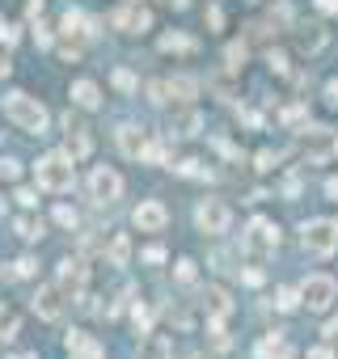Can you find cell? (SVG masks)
Segmentation results:
<instances>
[{"instance_id": "1", "label": "cell", "mask_w": 338, "mask_h": 359, "mask_svg": "<svg viewBox=\"0 0 338 359\" xmlns=\"http://www.w3.org/2000/svg\"><path fill=\"white\" fill-rule=\"evenodd\" d=\"M5 118L9 123H17L21 131H30V135H42L47 131V106L38 102V98H30V93H9L5 98Z\"/></svg>"}, {"instance_id": "2", "label": "cell", "mask_w": 338, "mask_h": 359, "mask_svg": "<svg viewBox=\"0 0 338 359\" xmlns=\"http://www.w3.org/2000/svg\"><path fill=\"white\" fill-rule=\"evenodd\" d=\"M77 157L72 152H47L38 165H34V174H38V186L42 190H72V182H77V165H72Z\"/></svg>"}, {"instance_id": "3", "label": "cell", "mask_w": 338, "mask_h": 359, "mask_svg": "<svg viewBox=\"0 0 338 359\" xmlns=\"http://www.w3.org/2000/svg\"><path fill=\"white\" fill-rule=\"evenodd\" d=\"M241 245H246V254H254V258H271L279 250V228L267 220V215H254L246 237H241Z\"/></svg>"}, {"instance_id": "4", "label": "cell", "mask_w": 338, "mask_h": 359, "mask_svg": "<svg viewBox=\"0 0 338 359\" xmlns=\"http://www.w3.org/2000/svg\"><path fill=\"white\" fill-rule=\"evenodd\" d=\"M300 241H304V250L309 254H334L338 250V224L334 220H309L304 228H300Z\"/></svg>"}, {"instance_id": "5", "label": "cell", "mask_w": 338, "mask_h": 359, "mask_svg": "<svg viewBox=\"0 0 338 359\" xmlns=\"http://www.w3.org/2000/svg\"><path fill=\"white\" fill-rule=\"evenodd\" d=\"M334 296H338V283L330 275H309L304 287H300V300L309 304V313H326L334 304Z\"/></svg>"}, {"instance_id": "6", "label": "cell", "mask_w": 338, "mask_h": 359, "mask_svg": "<svg viewBox=\"0 0 338 359\" xmlns=\"http://www.w3.org/2000/svg\"><path fill=\"white\" fill-rule=\"evenodd\" d=\"M195 224H199L207 237H220V232H229V224H233V211H229L224 199H203L199 211H195Z\"/></svg>"}, {"instance_id": "7", "label": "cell", "mask_w": 338, "mask_h": 359, "mask_svg": "<svg viewBox=\"0 0 338 359\" xmlns=\"http://www.w3.org/2000/svg\"><path fill=\"white\" fill-rule=\"evenodd\" d=\"M89 195L98 203H114L118 195H123V178H118L110 165H98V170L89 174Z\"/></svg>"}, {"instance_id": "8", "label": "cell", "mask_w": 338, "mask_h": 359, "mask_svg": "<svg viewBox=\"0 0 338 359\" xmlns=\"http://www.w3.org/2000/svg\"><path fill=\"white\" fill-rule=\"evenodd\" d=\"M131 220H135L140 232H161V228L169 224V211H165V203H157V199H144V203L131 211Z\"/></svg>"}, {"instance_id": "9", "label": "cell", "mask_w": 338, "mask_h": 359, "mask_svg": "<svg viewBox=\"0 0 338 359\" xmlns=\"http://www.w3.org/2000/svg\"><path fill=\"white\" fill-rule=\"evenodd\" d=\"M34 313L42 321H60L64 317V287L51 283V287H38V296H34Z\"/></svg>"}, {"instance_id": "10", "label": "cell", "mask_w": 338, "mask_h": 359, "mask_svg": "<svg viewBox=\"0 0 338 359\" xmlns=\"http://www.w3.org/2000/svg\"><path fill=\"white\" fill-rule=\"evenodd\" d=\"M55 275H60V287H64V292H72V296H81L85 283H89V267H85L81 258H64Z\"/></svg>"}, {"instance_id": "11", "label": "cell", "mask_w": 338, "mask_h": 359, "mask_svg": "<svg viewBox=\"0 0 338 359\" xmlns=\"http://www.w3.org/2000/svg\"><path fill=\"white\" fill-rule=\"evenodd\" d=\"M118 152L131 157V161H140L144 152H148V135H144L135 123H123V127H118Z\"/></svg>"}, {"instance_id": "12", "label": "cell", "mask_w": 338, "mask_h": 359, "mask_svg": "<svg viewBox=\"0 0 338 359\" xmlns=\"http://www.w3.org/2000/svg\"><path fill=\"white\" fill-rule=\"evenodd\" d=\"M110 26L131 30V34L140 30V34H144V30L153 26V13H148V9H114V13H110Z\"/></svg>"}, {"instance_id": "13", "label": "cell", "mask_w": 338, "mask_h": 359, "mask_svg": "<svg viewBox=\"0 0 338 359\" xmlns=\"http://www.w3.org/2000/svg\"><path fill=\"white\" fill-rule=\"evenodd\" d=\"M72 106H81V110H98V106H102V89L93 85V81H77V85H72Z\"/></svg>"}, {"instance_id": "14", "label": "cell", "mask_w": 338, "mask_h": 359, "mask_svg": "<svg viewBox=\"0 0 338 359\" xmlns=\"http://www.w3.org/2000/svg\"><path fill=\"white\" fill-rule=\"evenodd\" d=\"M254 355H258V359H287L292 351H287V338L275 330V334H267V338H262V343L254 347Z\"/></svg>"}, {"instance_id": "15", "label": "cell", "mask_w": 338, "mask_h": 359, "mask_svg": "<svg viewBox=\"0 0 338 359\" xmlns=\"http://www.w3.org/2000/svg\"><path fill=\"white\" fill-rule=\"evenodd\" d=\"M68 351L77 359H106V351L89 338V334H68Z\"/></svg>"}, {"instance_id": "16", "label": "cell", "mask_w": 338, "mask_h": 359, "mask_svg": "<svg viewBox=\"0 0 338 359\" xmlns=\"http://www.w3.org/2000/svg\"><path fill=\"white\" fill-rule=\"evenodd\" d=\"M203 304H207V313H211V317H220V321L233 313V300H229L224 287H207V292H203Z\"/></svg>"}, {"instance_id": "17", "label": "cell", "mask_w": 338, "mask_h": 359, "mask_svg": "<svg viewBox=\"0 0 338 359\" xmlns=\"http://www.w3.org/2000/svg\"><path fill=\"white\" fill-rule=\"evenodd\" d=\"M165 93L174 102H190V98H195V81H190V77H169L165 81Z\"/></svg>"}, {"instance_id": "18", "label": "cell", "mask_w": 338, "mask_h": 359, "mask_svg": "<svg viewBox=\"0 0 338 359\" xmlns=\"http://www.w3.org/2000/svg\"><path fill=\"white\" fill-rule=\"evenodd\" d=\"M127 262H131V237L118 232L110 241V267H127Z\"/></svg>"}, {"instance_id": "19", "label": "cell", "mask_w": 338, "mask_h": 359, "mask_svg": "<svg viewBox=\"0 0 338 359\" xmlns=\"http://www.w3.org/2000/svg\"><path fill=\"white\" fill-rule=\"evenodd\" d=\"M68 152L72 157H85L89 152V135H85V127L72 123V114H68Z\"/></svg>"}, {"instance_id": "20", "label": "cell", "mask_w": 338, "mask_h": 359, "mask_svg": "<svg viewBox=\"0 0 338 359\" xmlns=\"http://www.w3.org/2000/svg\"><path fill=\"white\" fill-rule=\"evenodd\" d=\"M17 330H21L17 313H13L9 304H0V343H9V338H17Z\"/></svg>"}, {"instance_id": "21", "label": "cell", "mask_w": 338, "mask_h": 359, "mask_svg": "<svg viewBox=\"0 0 338 359\" xmlns=\"http://www.w3.org/2000/svg\"><path fill=\"white\" fill-rule=\"evenodd\" d=\"M140 359H169V338H161V334H148V343H144Z\"/></svg>"}, {"instance_id": "22", "label": "cell", "mask_w": 338, "mask_h": 359, "mask_svg": "<svg viewBox=\"0 0 338 359\" xmlns=\"http://www.w3.org/2000/svg\"><path fill=\"white\" fill-rule=\"evenodd\" d=\"M161 51H182V55H190V51H195V38H190V34H165V38H161Z\"/></svg>"}, {"instance_id": "23", "label": "cell", "mask_w": 338, "mask_h": 359, "mask_svg": "<svg viewBox=\"0 0 338 359\" xmlns=\"http://www.w3.org/2000/svg\"><path fill=\"white\" fill-rule=\"evenodd\" d=\"M322 46H326V30L322 26H309L300 34V51H322Z\"/></svg>"}, {"instance_id": "24", "label": "cell", "mask_w": 338, "mask_h": 359, "mask_svg": "<svg viewBox=\"0 0 338 359\" xmlns=\"http://www.w3.org/2000/svg\"><path fill=\"white\" fill-rule=\"evenodd\" d=\"M199 127H203V118H199L195 110H186V114L178 118V123H174V131H178V135H195Z\"/></svg>"}, {"instance_id": "25", "label": "cell", "mask_w": 338, "mask_h": 359, "mask_svg": "<svg viewBox=\"0 0 338 359\" xmlns=\"http://www.w3.org/2000/svg\"><path fill=\"white\" fill-rule=\"evenodd\" d=\"M110 81H114V89H118V93H135V89H140V81L131 77L127 68H114V77H110Z\"/></svg>"}, {"instance_id": "26", "label": "cell", "mask_w": 338, "mask_h": 359, "mask_svg": "<svg viewBox=\"0 0 338 359\" xmlns=\"http://www.w3.org/2000/svg\"><path fill=\"white\" fill-rule=\"evenodd\" d=\"M283 313H292V308H300L304 300H300V292H292V287H279V300H275Z\"/></svg>"}, {"instance_id": "27", "label": "cell", "mask_w": 338, "mask_h": 359, "mask_svg": "<svg viewBox=\"0 0 338 359\" xmlns=\"http://www.w3.org/2000/svg\"><path fill=\"white\" fill-rule=\"evenodd\" d=\"M246 55H250V51H246V42H233L229 51H224V59H229V68H233V72H241V64H246Z\"/></svg>"}, {"instance_id": "28", "label": "cell", "mask_w": 338, "mask_h": 359, "mask_svg": "<svg viewBox=\"0 0 338 359\" xmlns=\"http://www.w3.org/2000/svg\"><path fill=\"white\" fill-rule=\"evenodd\" d=\"M81 26H85V17H81L77 9H68V13H64V34H68V38L81 34Z\"/></svg>"}, {"instance_id": "29", "label": "cell", "mask_w": 338, "mask_h": 359, "mask_svg": "<svg viewBox=\"0 0 338 359\" xmlns=\"http://www.w3.org/2000/svg\"><path fill=\"white\" fill-rule=\"evenodd\" d=\"M17 232L26 237V241H38V237H42V224H38V220H17Z\"/></svg>"}, {"instance_id": "30", "label": "cell", "mask_w": 338, "mask_h": 359, "mask_svg": "<svg viewBox=\"0 0 338 359\" xmlns=\"http://www.w3.org/2000/svg\"><path fill=\"white\" fill-rule=\"evenodd\" d=\"M178 174H186V178H207L203 161H178Z\"/></svg>"}, {"instance_id": "31", "label": "cell", "mask_w": 338, "mask_h": 359, "mask_svg": "<svg viewBox=\"0 0 338 359\" xmlns=\"http://www.w3.org/2000/svg\"><path fill=\"white\" fill-rule=\"evenodd\" d=\"M34 275V258H17L13 262V279H30Z\"/></svg>"}, {"instance_id": "32", "label": "cell", "mask_w": 338, "mask_h": 359, "mask_svg": "<svg viewBox=\"0 0 338 359\" xmlns=\"http://www.w3.org/2000/svg\"><path fill=\"white\" fill-rule=\"evenodd\" d=\"M55 224H64V228H77V211H72V207H55Z\"/></svg>"}, {"instance_id": "33", "label": "cell", "mask_w": 338, "mask_h": 359, "mask_svg": "<svg viewBox=\"0 0 338 359\" xmlns=\"http://www.w3.org/2000/svg\"><path fill=\"white\" fill-rule=\"evenodd\" d=\"M195 275H199V271H195V262L182 258V262H178V283H195Z\"/></svg>"}, {"instance_id": "34", "label": "cell", "mask_w": 338, "mask_h": 359, "mask_svg": "<svg viewBox=\"0 0 338 359\" xmlns=\"http://www.w3.org/2000/svg\"><path fill=\"white\" fill-rule=\"evenodd\" d=\"M131 321H135V330H140V334H148V321H153V317H148V308H144V304H135Z\"/></svg>"}, {"instance_id": "35", "label": "cell", "mask_w": 338, "mask_h": 359, "mask_svg": "<svg viewBox=\"0 0 338 359\" xmlns=\"http://www.w3.org/2000/svg\"><path fill=\"white\" fill-rule=\"evenodd\" d=\"M17 174H21V165H17V161H9V157L0 161V178H5V182H13Z\"/></svg>"}, {"instance_id": "36", "label": "cell", "mask_w": 338, "mask_h": 359, "mask_svg": "<svg viewBox=\"0 0 338 359\" xmlns=\"http://www.w3.org/2000/svg\"><path fill=\"white\" fill-rule=\"evenodd\" d=\"M275 165H279V152H258V170H275Z\"/></svg>"}, {"instance_id": "37", "label": "cell", "mask_w": 338, "mask_h": 359, "mask_svg": "<svg viewBox=\"0 0 338 359\" xmlns=\"http://www.w3.org/2000/svg\"><path fill=\"white\" fill-rule=\"evenodd\" d=\"M300 118H304V110H300V106H292V110H283V123H287V127H296Z\"/></svg>"}, {"instance_id": "38", "label": "cell", "mask_w": 338, "mask_h": 359, "mask_svg": "<svg viewBox=\"0 0 338 359\" xmlns=\"http://www.w3.org/2000/svg\"><path fill=\"white\" fill-rule=\"evenodd\" d=\"M267 59H271V68H275V72H287V55H283V51H271Z\"/></svg>"}, {"instance_id": "39", "label": "cell", "mask_w": 338, "mask_h": 359, "mask_svg": "<svg viewBox=\"0 0 338 359\" xmlns=\"http://www.w3.org/2000/svg\"><path fill=\"white\" fill-rule=\"evenodd\" d=\"M207 26L220 30V26H224V13H220V9H207Z\"/></svg>"}, {"instance_id": "40", "label": "cell", "mask_w": 338, "mask_h": 359, "mask_svg": "<svg viewBox=\"0 0 338 359\" xmlns=\"http://www.w3.org/2000/svg\"><path fill=\"white\" fill-rule=\"evenodd\" d=\"M144 262H165V250L161 245H148V250H144Z\"/></svg>"}, {"instance_id": "41", "label": "cell", "mask_w": 338, "mask_h": 359, "mask_svg": "<svg viewBox=\"0 0 338 359\" xmlns=\"http://www.w3.org/2000/svg\"><path fill=\"white\" fill-rule=\"evenodd\" d=\"M17 203H21V207H34L38 195H34V190H17Z\"/></svg>"}, {"instance_id": "42", "label": "cell", "mask_w": 338, "mask_h": 359, "mask_svg": "<svg viewBox=\"0 0 338 359\" xmlns=\"http://www.w3.org/2000/svg\"><path fill=\"white\" fill-rule=\"evenodd\" d=\"M34 38H38V46H51V30H47L42 21H38V30H34Z\"/></svg>"}, {"instance_id": "43", "label": "cell", "mask_w": 338, "mask_h": 359, "mask_svg": "<svg viewBox=\"0 0 338 359\" xmlns=\"http://www.w3.org/2000/svg\"><path fill=\"white\" fill-rule=\"evenodd\" d=\"M304 359H334V351H330V347H313Z\"/></svg>"}, {"instance_id": "44", "label": "cell", "mask_w": 338, "mask_h": 359, "mask_svg": "<svg viewBox=\"0 0 338 359\" xmlns=\"http://www.w3.org/2000/svg\"><path fill=\"white\" fill-rule=\"evenodd\" d=\"M262 279H267V275H262V271H258V267H250V271H246V283H250V287H258V283H262Z\"/></svg>"}, {"instance_id": "45", "label": "cell", "mask_w": 338, "mask_h": 359, "mask_svg": "<svg viewBox=\"0 0 338 359\" xmlns=\"http://www.w3.org/2000/svg\"><path fill=\"white\" fill-rule=\"evenodd\" d=\"M313 5H317L322 13H338V0H313Z\"/></svg>"}, {"instance_id": "46", "label": "cell", "mask_w": 338, "mask_h": 359, "mask_svg": "<svg viewBox=\"0 0 338 359\" xmlns=\"http://www.w3.org/2000/svg\"><path fill=\"white\" fill-rule=\"evenodd\" d=\"M326 98H330V106H338V81H330V85H326Z\"/></svg>"}, {"instance_id": "47", "label": "cell", "mask_w": 338, "mask_h": 359, "mask_svg": "<svg viewBox=\"0 0 338 359\" xmlns=\"http://www.w3.org/2000/svg\"><path fill=\"white\" fill-rule=\"evenodd\" d=\"M326 199H334V203H338V178H330V182H326Z\"/></svg>"}, {"instance_id": "48", "label": "cell", "mask_w": 338, "mask_h": 359, "mask_svg": "<svg viewBox=\"0 0 338 359\" xmlns=\"http://www.w3.org/2000/svg\"><path fill=\"white\" fill-rule=\"evenodd\" d=\"M9 72H13V64H9L5 55H0V77H9Z\"/></svg>"}, {"instance_id": "49", "label": "cell", "mask_w": 338, "mask_h": 359, "mask_svg": "<svg viewBox=\"0 0 338 359\" xmlns=\"http://www.w3.org/2000/svg\"><path fill=\"white\" fill-rule=\"evenodd\" d=\"M0 215H5V203H0Z\"/></svg>"}, {"instance_id": "50", "label": "cell", "mask_w": 338, "mask_h": 359, "mask_svg": "<svg viewBox=\"0 0 338 359\" xmlns=\"http://www.w3.org/2000/svg\"><path fill=\"white\" fill-rule=\"evenodd\" d=\"M0 26H5V21H0Z\"/></svg>"}]
</instances>
